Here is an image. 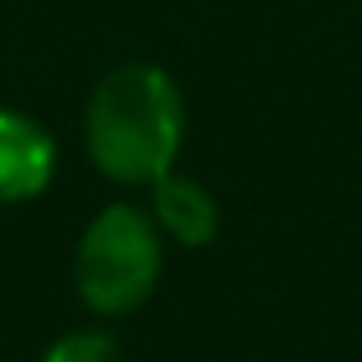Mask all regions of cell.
<instances>
[{
	"label": "cell",
	"instance_id": "1",
	"mask_svg": "<svg viewBox=\"0 0 362 362\" xmlns=\"http://www.w3.org/2000/svg\"><path fill=\"white\" fill-rule=\"evenodd\" d=\"M184 92L160 64H115L83 110L88 156L110 184H156L184 147Z\"/></svg>",
	"mask_w": 362,
	"mask_h": 362
},
{
	"label": "cell",
	"instance_id": "2",
	"mask_svg": "<svg viewBox=\"0 0 362 362\" xmlns=\"http://www.w3.org/2000/svg\"><path fill=\"white\" fill-rule=\"evenodd\" d=\"M160 280V230L151 211L110 202L88 221L74 252L78 298L97 317H129L156 293Z\"/></svg>",
	"mask_w": 362,
	"mask_h": 362
},
{
	"label": "cell",
	"instance_id": "3",
	"mask_svg": "<svg viewBox=\"0 0 362 362\" xmlns=\"http://www.w3.org/2000/svg\"><path fill=\"white\" fill-rule=\"evenodd\" d=\"M55 138L23 110L0 106V206L33 202L55 179Z\"/></svg>",
	"mask_w": 362,
	"mask_h": 362
},
{
	"label": "cell",
	"instance_id": "4",
	"mask_svg": "<svg viewBox=\"0 0 362 362\" xmlns=\"http://www.w3.org/2000/svg\"><path fill=\"white\" fill-rule=\"evenodd\" d=\"M151 221L160 234H170L184 247H206L221 234V206H216L211 188L197 184L193 175H160L151 184Z\"/></svg>",
	"mask_w": 362,
	"mask_h": 362
},
{
	"label": "cell",
	"instance_id": "5",
	"mask_svg": "<svg viewBox=\"0 0 362 362\" xmlns=\"http://www.w3.org/2000/svg\"><path fill=\"white\" fill-rule=\"evenodd\" d=\"M42 362H119V339L110 330H69L46 349Z\"/></svg>",
	"mask_w": 362,
	"mask_h": 362
}]
</instances>
